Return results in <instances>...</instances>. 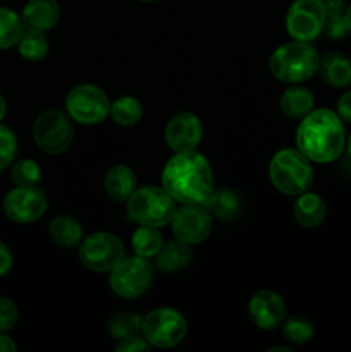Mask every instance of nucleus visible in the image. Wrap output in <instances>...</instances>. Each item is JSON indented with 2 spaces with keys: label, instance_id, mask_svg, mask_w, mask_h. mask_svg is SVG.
I'll list each match as a JSON object with an SVG mask.
<instances>
[{
  "label": "nucleus",
  "instance_id": "nucleus-12",
  "mask_svg": "<svg viewBox=\"0 0 351 352\" xmlns=\"http://www.w3.org/2000/svg\"><path fill=\"white\" fill-rule=\"evenodd\" d=\"M3 213L16 223H33L45 215L48 208L47 195L38 186L14 188L3 198Z\"/></svg>",
  "mask_w": 351,
  "mask_h": 352
},
{
  "label": "nucleus",
  "instance_id": "nucleus-37",
  "mask_svg": "<svg viewBox=\"0 0 351 352\" xmlns=\"http://www.w3.org/2000/svg\"><path fill=\"white\" fill-rule=\"evenodd\" d=\"M17 346L6 332H0V352H16Z\"/></svg>",
  "mask_w": 351,
  "mask_h": 352
},
{
  "label": "nucleus",
  "instance_id": "nucleus-30",
  "mask_svg": "<svg viewBox=\"0 0 351 352\" xmlns=\"http://www.w3.org/2000/svg\"><path fill=\"white\" fill-rule=\"evenodd\" d=\"M282 336L295 346H305L313 339V327L303 316H291L282 323Z\"/></svg>",
  "mask_w": 351,
  "mask_h": 352
},
{
  "label": "nucleus",
  "instance_id": "nucleus-6",
  "mask_svg": "<svg viewBox=\"0 0 351 352\" xmlns=\"http://www.w3.org/2000/svg\"><path fill=\"white\" fill-rule=\"evenodd\" d=\"M33 140L47 155H61L74 141V126L69 113L50 109L41 112L33 124Z\"/></svg>",
  "mask_w": 351,
  "mask_h": 352
},
{
  "label": "nucleus",
  "instance_id": "nucleus-25",
  "mask_svg": "<svg viewBox=\"0 0 351 352\" xmlns=\"http://www.w3.org/2000/svg\"><path fill=\"white\" fill-rule=\"evenodd\" d=\"M110 117L123 127L136 126L143 117V105L134 96H120L110 103Z\"/></svg>",
  "mask_w": 351,
  "mask_h": 352
},
{
  "label": "nucleus",
  "instance_id": "nucleus-40",
  "mask_svg": "<svg viewBox=\"0 0 351 352\" xmlns=\"http://www.w3.org/2000/svg\"><path fill=\"white\" fill-rule=\"evenodd\" d=\"M268 352H292L289 347H282V346H275V347H270Z\"/></svg>",
  "mask_w": 351,
  "mask_h": 352
},
{
  "label": "nucleus",
  "instance_id": "nucleus-29",
  "mask_svg": "<svg viewBox=\"0 0 351 352\" xmlns=\"http://www.w3.org/2000/svg\"><path fill=\"white\" fill-rule=\"evenodd\" d=\"M10 179L19 188H33L41 182V168L31 158H21L10 165Z\"/></svg>",
  "mask_w": 351,
  "mask_h": 352
},
{
  "label": "nucleus",
  "instance_id": "nucleus-39",
  "mask_svg": "<svg viewBox=\"0 0 351 352\" xmlns=\"http://www.w3.org/2000/svg\"><path fill=\"white\" fill-rule=\"evenodd\" d=\"M344 21H346V30L351 33V6L346 7V14H344Z\"/></svg>",
  "mask_w": 351,
  "mask_h": 352
},
{
  "label": "nucleus",
  "instance_id": "nucleus-4",
  "mask_svg": "<svg viewBox=\"0 0 351 352\" xmlns=\"http://www.w3.org/2000/svg\"><path fill=\"white\" fill-rule=\"evenodd\" d=\"M268 177L279 192L299 196L312 188L315 174L312 160H308L298 148H284L272 157Z\"/></svg>",
  "mask_w": 351,
  "mask_h": 352
},
{
  "label": "nucleus",
  "instance_id": "nucleus-16",
  "mask_svg": "<svg viewBox=\"0 0 351 352\" xmlns=\"http://www.w3.org/2000/svg\"><path fill=\"white\" fill-rule=\"evenodd\" d=\"M61 17V6L57 0H28L21 12L26 30L47 33L57 24Z\"/></svg>",
  "mask_w": 351,
  "mask_h": 352
},
{
  "label": "nucleus",
  "instance_id": "nucleus-10",
  "mask_svg": "<svg viewBox=\"0 0 351 352\" xmlns=\"http://www.w3.org/2000/svg\"><path fill=\"white\" fill-rule=\"evenodd\" d=\"M326 0H295L286 14V30L296 41L313 40L323 33Z\"/></svg>",
  "mask_w": 351,
  "mask_h": 352
},
{
  "label": "nucleus",
  "instance_id": "nucleus-36",
  "mask_svg": "<svg viewBox=\"0 0 351 352\" xmlns=\"http://www.w3.org/2000/svg\"><path fill=\"white\" fill-rule=\"evenodd\" d=\"M12 253H10L9 246L0 241V277L7 275L12 268Z\"/></svg>",
  "mask_w": 351,
  "mask_h": 352
},
{
  "label": "nucleus",
  "instance_id": "nucleus-34",
  "mask_svg": "<svg viewBox=\"0 0 351 352\" xmlns=\"http://www.w3.org/2000/svg\"><path fill=\"white\" fill-rule=\"evenodd\" d=\"M148 347H150V344L147 342L145 337L131 336L120 340V342L116 346V351L117 352H143V351H148Z\"/></svg>",
  "mask_w": 351,
  "mask_h": 352
},
{
  "label": "nucleus",
  "instance_id": "nucleus-24",
  "mask_svg": "<svg viewBox=\"0 0 351 352\" xmlns=\"http://www.w3.org/2000/svg\"><path fill=\"white\" fill-rule=\"evenodd\" d=\"M131 246H133L134 254L150 260V258L157 256L158 251L162 250L164 237H162L158 227L140 226V229L134 230V234L131 236Z\"/></svg>",
  "mask_w": 351,
  "mask_h": 352
},
{
  "label": "nucleus",
  "instance_id": "nucleus-1",
  "mask_svg": "<svg viewBox=\"0 0 351 352\" xmlns=\"http://www.w3.org/2000/svg\"><path fill=\"white\" fill-rule=\"evenodd\" d=\"M162 186L181 205H202L213 191L212 167L196 150L178 151L162 170Z\"/></svg>",
  "mask_w": 351,
  "mask_h": 352
},
{
  "label": "nucleus",
  "instance_id": "nucleus-20",
  "mask_svg": "<svg viewBox=\"0 0 351 352\" xmlns=\"http://www.w3.org/2000/svg\"><path fill=\"white\" fill-rule=\"evenodd\" d=\"M313 105H315L313 93L308 88L299 85H295L286 89L281 95V102H279L282 113L292 120H299L308 116L313 110Z\"/></svg>",
  "mask_w": 351,
  "mask_h": 352
},
{
  "label": "nucleus",
  "instance_id": "nucleus-28",
  "mask_svg": "<svg viewBox=\"0 0 351 352\" xmlns=\"http://www.w3.org/2000/svg\"><path fill=\"white\" fill-rule=\"evenodd\" d=\"M344 14H346V6L343 3V0H326V26H323V33L329 38H332V40H343L348 34Z\"/></svg>",
  "mask_w": 351,
  "mask_h": 352
},
{
  "label": "nucleus",
  "instance_id": "nucleus-26",
  "mask_svg": "<svg viewBox=\"0 0 351 352\" xmlns=\"http://www.w3.org/2000/svg\"><path fill=\"white\" fill-rule=\"evenodd\" d=\"M24 33L23 19L9 7L0 6V50L16 47Z\"/></svg>",
  "mask_w": 351,
  "mask_h": 352
},
{
  "label": "nucleus",
  "instance_id": "nucleus-33",
  "mask_svg": "<svg viewBox=\"0 0 351 352\" xmlns=\"http://www.w3.org/2000/svg\"><path fill=\"white\" fill-rule=\"evenodd\" d=\"M19 318V309L10 298H0V332H10Z\"/></svg>",
  "mask_w": 351,
  "mask_h": 352
},
{
  "label": "nucleus",
  "instance_id": "nucleus-22",
  "mask_svg": "<svg viewBox=\"0 0 351 352\" xmlns=\"http://www.w3.org/2000/svg\"><path fill=\"white\" fill-rule=\"evenodd\" d=\"M191 256V246L182 243V241L174 239L171 243H165L155 258H157L158 268H162L167 274H174V272H179L188 267Z\"/></svg>",
  "mask_w": 351,
  "mask_h": 352
},
{
  "label": "nucleus",
  "instance_id": "nucleus-38",
  "mask_svg": "<svg viewBox=\"0 0 351 352\" xmlns=\"http://www.w3.org/2000/svg\"><path fill=\"white\" fill-rule=\"evenodd\" d=\"M7 116V102L2 95H0V122L3 120V117Z\"/></svg>",
  "mask_w": 351,
  "mask_h": 352
},
{
  "label": "nucleus",
  "instance_id": "nucleus-23",
  "mask_svg": "<svg viewBox=\"0 0 351 352\" xmlns=\"http://www.w3.org/2000/svg\"><path fill=\"white\" fill-rule=\"evenodd\" d=\"M50 237L57 246L71 250L81 244L83 227L71 215H57L50 222Z\"/></svg>",
  "mask_w": 351,
  "mask_h": 352
},
{
  "label": "nucleus",
  "instance_id": "nucleus-7",
  "mask_svg": "<svg viewBox=\"0 0 351 352\" xmlns=\"http://www.w3.org/2000/svg\"><path fill=\"white\" fill-rule=\"evenodd\" d=\"M188 332L186 318L174 308H155L143 318L141 333L150 346L171 349L179 346Z\"/></svg>",
  "mask_w": 351,
  "mask_h": 352
},
{
  "label": "nucleus",
  "instance_id": "nucleus-13",
  "mask_svg": "<svg viewBox=\"0 0 351 352\" xmlns=\"http://www.w3.org/2000/svg\"><path fill=\"white\" fill-rule=\"evenodd\" d=\"M171 229L176 239L196 246L212 232V217L203 205H182L172 215Z\"/></svg>",
  "mask_w": 351,
  "mask_h": 352
},
{
  "label": "nucleus",
  "instance_id": "nucleus-11",
  "mask_svg": "<svg viewBox=\"0 0 351 352\" xmlns=\"http://www.w3.org/2000/svg\"><path fill=\"white\" fill-rule=\"evenodd\" d=\"M124 258V244L110 232H93L79 244V260L96 274L110 272Z\"/></svg>",
  "mask_w": 351,
  "mask_h": 352
},
{
  "label": "nucleus",
  "instance_id": "nucleus-3",
  "mask_svg": "<svg viewBox=\"0 0 351 352\" xmlns=\"http://www.w3.org/2000/svg\"><path fill=\"white\" fill-rule=\"evenodd\" d=\"M319 50L308 41H289L275 48L268 58L272 76L281 82L299 85L319 72Z\"/></svg>",
  "mask_w": 351,
  "mask_h": 352
},
{
  "label": "nucleus",
  "instance_id": "nucleus-2",
  "mask_svg": "<svg viewBox=\"0 0 351 352\" xmlns=\"http://www.w3.org/2000/svg\"><path fill=\"white\" fill-rule=\"evenodd\" d=\"M296 148L315 164L337 160L346 148V134L341 117L329 109L312 110L299 122Z\"/></svg>",
  "mask_w": 351,
  "mask_h": 352
},
{
  "label": "nucleus",
  "instance_id": "nucleus-5",
  "mask_svg": "<svg viewBox=\"0 0 351 352\" xmlns=\"http://www.w3.org/2000/svg\"><path fill=\"white\" fill-rule=\"evenodd\" d=\"M127 215L138 226L165 227L171 223L176 212V201L164 188L145 186L136 188L126 201Z\"/></svg>",
  "mask_w": 351,
  "mask_h": 352
},
{
  "label": "nucleus",
  "instance_id": "nucleus-9",
  "mask_svg": "<svg viewBox=\"0 0 351 352\" xmlns=\"http://www.w3.org/2000/svg\"><path fill=\"white\" fill-rule=\"evenodd\" d=\"M153 272L147 258L124 256L110 270V289L123 299H136L150 289Z\"/></svg>",
  "mask_w": 351,
  "mask_h": 352
},
{
  "label": "nucleus",
  "instance_id": "nucleus-14",
  "mask_svg": "<svg viewBox=\"0 0 351 352\" xmlns=\"http://www.w3.org/2000/svg\"><path fill=\"white\" fill-rule=\"evenodd\" d=\"M203 138V126L198 116L181 112L169 120L165 127V143L172 151H191L198 148Z\"/></svg>",
  "mask_w": 351,
  "mask_h": 352
},
{
  "label": "nucleus",
  "instance_id": "nucleus-35",
  "mask_svg": "<svg viewBox=\"0 0 351 352\" xmlns=\"http://www.w3.org/2000/svg\"><path fill=\"white\" fill-rule=\"evenodd\" d=\"M336 113L341 117L343 122L351 124V89L344 93V95L337 100Z\"/></svg>",
  "mask_w": 351,
  "mask_h": 352
},
{
  "label": "nucleus",
  "instance_id": "nucleus-17",
  "mask_svg": "<svg viewBox=\"0 0 351 352\" xmlns=\"http://www.w3.org/2000/svg\"><path fill=\"white\" fill-rule=\"evenodd\" d=\"M320 78L330 88H348L351 86V58L339 52H330L320 57Z\"/></svg>",
  "mask_w": 351,
  "mask_h": 352
},
{
  "label": "nucleus",
  "instance_id": "nucleus-15",
  "mask_svg": "<svg viewBox=\"0 0 351 352\" xmlns=\"http://www.w3.org/2000/svg\"><path fill=\"white\" fill-rule=\"evenodd\" d=\"M248 313L250 318L258 329L262 330H277L286 320V302L277 292L274 291H258L251 296L248 302Z\"/></svg>",
  "mask_w": 351,
  "mask_h": 352
},
{
  "label": "nucleus",
  "instance_id": "nucleus-42",
  "mask_svg": "<svg viewBox=\"0 0 351 352\" xmlns=\"http://www.w3.org/2000/svg\"><path fill=\"white\" fill-rule=\"evenodd\" d=\"M140 2H157V0H140Z\"/></svg>",
  "mask_w": 351,
  "mask_h": 352
},
{
  "label": "nucleus",
  "instance_id": "nucleus-27",
  "mask_svg": "<svg viewBox=\"0 0 351 352\" xmlns=\"http://www.w3.org/2000/svg\"><path fill=\"white\" fill-rule=\"evenodd\" d=\"M48 50H50V43H48L47 36L41 31L26 30L17 41V52L24 60L38 62L41 58L47 57Z\"/></svg>",
  "mask_w": 351,
  "mask_h": 352
},
{
  "label": "nucleus",
  "instance_id": "nucleus-18",
  "mask_svg": "<svg viewBox=\"0 0 351 352\" xmlns=\"http://www.w3.org/2000/svg\"><path fill=\"white\" fill-rule=\"evenodd\" d=\"M138 179L133 168L127 165H114L103 179V188L105 192L116 203H126L136 191Z\"/></svg>",
  "mask_w": 351,
  "mask_h": 352
},
{
  "label": "nucleus",
  "instance_id": "nucleus-41",
  "mask_svg": "<svg viewBox=\"0 0 351 352\" xmlns=\"http://www.w3.org/2000/svg\"><path fill=\"white\" fill-rule=\"evenodd\" d=\"M346 150H348V155H350V158H351V134L348 136V140H346Z\"/></svg>",
  "mask_w": 351,
  "mask_h": 352
},
{
  "label": "nucleus",
  "instance_id": "nucleus-21",
  "mask_svg": "<svg viewBox=\"0 0 351 352\" xmlns=\"http://www.w3.org/2000/svg\"><path fill=\"white\" fill-rule=\"evenodd\" d=\"M202 205L212 219L222 220V222L236 219L237 213L241 212L240 198L236 196V192L229 191V189H217V191L213 189L212 195Z\"/></svg>",
  "mask_w": 351,
  "mask_h": 352
},
{
  "label": "nucleus",
  "instance_id": "nucleus-32",
  "mask_svg": "<svg viewBox=\"0 0 351 352\" xmlns=\"http://www.w3.org/2000/svg\"><path fill=\"white\" fill-rule=\"evenodd\" d=\"M17 138L12 129L0 124V172L9 168L16 160Z\"/></svg>",
  "mask_w": 351,
  "mask_h": 352
},
{
  "label": "nucleus",
  "instance_id": "nucleus-19",
  "mask_svg": "<svg viewBox=\"0 0 351 352\" xmlns=\"http://www.w3.org/2000/svg\"><path fill=\"white\" fill-rule=\"evenodd\" d=\"M292 213H295V219L299 226L306 227V229H313V227L320 226L326 220L327 206L326 201L319 195L306 191L298 196Z\"/></svg>",
  "mask_w": 351,
  "mask_h": 352
},
{
  "label": "nucleus",
  "instance_id": "nucleus-8",
  "mask_svg": "<svg viewBox=\"0 0 351 352\" xmlns=\"http://www.w3.org/2000/svg\"><path fill=\"white\" fill-rule=\"evenodd\" d=\"M65 110L76 122L95 126L110 116V100L98 86L78 85L65 96Z\"/></svg>",
  "mask_w": 351,
  "mask_h": 352
},
{
  "label": "nucleus",
  "instance_id": "nucleus-31",
  "mask_svg": "<svg viewBox=\"0 0 351 352\" xmlns=\"http://www.w3.org/2000/svg\"><path fill=\"white\" fill-rule=\"evenodd\" d=\"M141 327H143V316L134 315V313H123L110 320L109 332L112 337L123 340L131 336H140Z\"/></svg>",
  "mask_w": 351,
  "mask_h": 352
}]
</instances>
